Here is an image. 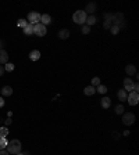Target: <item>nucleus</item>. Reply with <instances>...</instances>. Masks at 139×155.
Returning a JSON list of instances; mask_svg holds the SVG:
<instances>
[{
    "instance_id": "nucleus-30",
    "label": "nucleus",
    "mask_w": 139,
    "mask_h": 155,
    "mask_svg": "<svg viewBox=\"0 0 139 155\" xmlns=\"http://www.w3.org/2000/svg\"><path fill=\"white\" fill-rule=\"evenodd\" d=\"M82 33H84V35H88V33H91V26H88V25L82 26Z\"/></svg>"
},
{
    "instance_id": "nucleus-3",
    "label": "nucleus",
    "mask_w": 139,
    "mask_h": 155,
    "mask_svg": "<svg viewBox=\"0 0 139 155\" xmlns=\"http://www.w3.org/2000/svg\"><path fill=\"white\" fill-rule=\"evenodd\" d=\"M122 123L127 125V126H131L135 123V114H132V112H125L122 114Z\"/></svg>"
},
{
    "instance_id": "nucleus-33",
    "label": "nucleus",
    "mask_w": 139,
    "mask_h": 155,
    "mask_svg": "<svg viewBox=\"0 0 139 155\" xmlns=\"http://www.w3.org/2000/svg\"><path fill=\"white\" fill-rule=\"evenodd\" d=\"M0 155H8V152L6 150H0Z\"/></svg>"
},
{
    "instance_id": "nucleus-26",
    "label": "nucleus",
    "mask_w": 139,
    "mask_h": 155,
    "mask_svg": "<svg viewBox=\"0 0 139 155\" xmlns=\"http://www.w3.org/2000/svg\"><path fill=\"white\" fill-rule=\"evenodd\" d=\"M99 85H102V83H100V78H97V76H96V78H93V79H92V86H93V87H97Z\"/></svg>"
},
{
    "instance_id": "nucleus-10",
    "label": "nucleus",
    "mask_w": 139,
    "mask_h": 155,
    "mask_svg": "<svg viewBox=\"0 0 139 155\" xmlns=\"http://www.w3.org/2000/svg\"><path fill=\"white\" fill-rule=\"evenodd\" d=\"M8 62V53L6 50L0 49V64H7Z\"/></svg>"
},
{
    "instance_id": "nucleus-14",
    "label": "nucleus",
    "mask_w": 139,
    "mask_h": 155,
    "mask_svg": "<svg viewBox=\"0 0 139 155\" xmlns=\"http://www.w3.org/2000/svg\"><path fill=\"white\" fill-rule=\"evenodd\" d=\"M29 58H31V61H38L40 58V51L39 50H32L29 53Z\"/></svg>"
},
{
    "instance_id": "nucleus-8",
    "label": "nucleus",
    "mask_w": 139,
    "mask_h": 155,
    "mask_svg": "<svg viewBox=\"0 0 139 155\" xmlns=\"http://www.w3.org/2000/svg\"><path fill=\"white\" fill-rule=\"evenodd\" d=\"M134 80L131 79V78H125L124 79V90L127 91V93H131V91H134Z\"/></svg>"
},
{
    "instance_id": "nucleus-36",
    "label": "nucleus",
    "mask_w": 139,
    "mask_h": 155,
    "mask_svg": "<svg viewBox=\"0 0 139 155\" xmlns=\"http://www.w3.org/2000/svg\"><path fill=\"white\" fill-rule=\"evenodd\" d=\"M113 137L114 139H118V132H113Z\"/></svg>"
},
{
    "instance_id": "nucleus-39",
    "label": "nucleus",
    "mask_w": 139,
    "mask_h": 155,
    "mask_svg": "<svg viewBox=\"0 0 139 155\" xmlns=\"http://www.w3.org/2000/svg\"><path fill=\"white\" fill-rule=\"evenodd\" d=\"M0 46H2V42H0Z\"/></svg>"
},
{
    "instance_id": "nucleus-22",
    "label": "nucleus",
    "mask_w": 139,
    "mask_h": 155,
    "mask_svg": "<svg viewBox=\"0 0 139 155\" xmlns=\"http://www.w3.org/2000/svg\"><path fill=\"white\" fill-rule=\"evenodd\" d=\"M8 133V127H0V139H6Z\"/></svg>"
},
{
    "instance_id": "nucleus-4",
    "label": "nucleus",
    "mask_w": 139,
    "mask_h": 155,
    "mask_svg": "<svg viewBox=\"0 0 139 155\" xmlns=\"http://www.w3.org/2000/svg\"><path fill=\"white\" fill-rule=\"evenodd\" d=\"M26 21H28V24H31V25H36V24L40 22V14L36 13V11H31L29 14H28Z\"/></svg>"
},
{
    "instance_id": "nucleus-19",
    "label": "nucleus",
    "mask_w": 139,
    "mask_h": 155,
    "mask_svg": "<svg viewBox=\"0 0 139 155\" xmlns=\"http://www.w3.org/2000/svg\"><path fill=\"white\" fill-rule=\"evenodd\" d=\"M2 94H3V96H11V94H13V87L4 86L3 89H2Z\"/></svg>"
},
{
    "instance_id": "nucleus-6",
    "label": "nucleus",
    "mask_w": 139,
    "mask_h": 155,
    "mask_svg": "<svg viewBox=\"0 0 139 155\" xmlns=\"http://www.w3.org/2000/svg\"><path fill=\"white\" fill-rule=\"evenodd\" d=\"M127 101H128L129 105H136L139 103V94L136 91H131V93L127 96Z\"/></svg>"
},
{
    "instance_id": "nucleus-35",
    "label": "nucleus",
    "mask_w": 139,
    "mask_h": 155,
    "mask_svg": "<svg viewBox=\"0 0 139 155\" xmlns=\"http://www.w3.org/2000/svg\"><path fill=\"white\" fill-rule=\"evenodd\" d=\"M4 123H6V125H10V123H11V118H7V119H6V122H4Z\"/></svg>"
},
{
    "instance_id": "nucleus-25",
    "label": "nucleus",
    "mask_w": 139,
    "mask_h": 155,
    "mask_svg": "<svg viewBox=\"0 0 139 155\" xmlns=\"http://www.w3.org/2000/svg\"><path fill=\"white\" fill-rule=\"evenodd\" d=\"M7 144H8V141L6 139H0V150H6Z\"/></svg>"
},
{
    "instance_id": "nucleus-21",
    "label": "nucleus",
    "mask_w": 139,
    "mask_h": 155,
    "mask_svg": "<svg viewBox=\"0 0 139 155\" xmlns=\"http://www.w3.org/2000/svg\"><path fill=\"white\" fill-rule=\"evenodd\" d=\"M24 33H25V35H33V25L28 24V25L24 28Z\"/></svg>"
},
{
    "instance_id": "nucleus-17",
    "label": "nucleus",
    "mask_w": 139,
    "mask_h": 155,
    "mask_svg": "<svg viewBox=\"0 0 139 155\" xmlns=\"http://www.w3.org/2000/svg\"><path fill=\"white\" fill-rule=\"evenodd\" d=\"M86 25L88 26H92V25H95L96 22H97V19H96L95 15H89V17H86Z\"/></svg>"
},
{
    "instance_id": "nucleus-31",
    "label": "nucleus",
    "mask_w": 139,
    "mask_h": 155,
    "mask_svg": "<svg viewBox=\"0 0 139 155\" xmlns=\"http://www.w3.org/2000/svg\"><path fill=\"white\" fill-rule=\"evenodd\" d=\"M103 28H104V29H110V28H111V22H110V21H104V22H103Z\"/></svg>"
},
{
    "instance_id": "nucleus-28",
    "label": "nucleus",
    "mask_w": 139,
    "mask_h": 155,
    "mask_svg": "<svg viewBox=\"0 0 139 155\" xmlns=\"http://www.w3.org/2000/svg\"><path fill=\"white\" fill-rule=\"evenodd\" d=\"M110 32H111V35H117L118 32H120V28L116 25H111V28H110Z\"/></svg>"
},
{
    "instance_id": "nucleus-37",
    "label": "nucleus",
    "mask_w": 139,
    "mask_h": 155,
    "mask_svg": "<svg viewBox=\"0 0 139 155\" xmlns=\"http://www.w3.org/2000/svg\"><path fill=\"white\" fill-rule=\"evenodd\" d=\"M17 155H29V152H28V151H25V152H18Z\"/></svg>"
},
{
    "instance_id": "nucleus-24",
    "label": "nucleus",
    "mask_w": 139,
    "mask_h": 155,
    "mask_svg": "<svg viewBox=\"0 0 139 155\" xmlns=\"http://www.w3.org/2000/svg\"><path fill=\"white\" fill-rule=\"evenodd\" d=\"M17 25H18L20 28L24 29L26 25H28V21H26V19H22V18H21V19H18V21H17Z\"/></svg>"
},
{
    "instance_id": "nucleus-9",
    "label": "nucleus",
    "mask_w": 139,
    "mask_h": 155,
    "mask_svg": "<svg viewBox=\"0 0 139 155\" xmlns=\"http://www.w3.org/2000/svg\"><path fill=\"white\" fill-rule=\"evenodd\" d=\"M84 11L85 13H89L91 15H93V13L97 11V4L93 3V1H92V3H88L86 4V10H84Z\"/></svg>"
},
{
    "instance_id": "nucleus-18",
    "label": "nucleus",
    "mask_w": 139,
    "mask_h": 155,
    "mask_svg": "<svg viewBox=\"0 0 139 155\" xmlns=\"http://www.w3.org/2000/svg\"><path fill=\"white\" fill-rule=\"evenodd\" d=\"M68 36H70V31L68 29H61L59 32V37L60 39H68Z\"/></svg>"
},
{
    "instance_id": "nucleus-11",
    "label": "nucleus",
    "mask_w": 139,
    "mask_h": 155,
    "mask_svg": "<svg viewBox=\"0 0 139 155\" xmlns=\"http://www.w3.org/2000/svg\"><path fill=\"white\" fill-rule=\"evenodd\" d=\"M125 72H127V75L128 76H132V75H136V67L132 64H128L127 67H125Z\"/></svg>"
},
{
    "instance_id": "nucleus-16",
    "label": "nucleus",
    "mask_w": 139,
    "mask_h": 155,
    "mask_svg": "<svg viewBox=\"0 0 139 155\" xmlns=\"http://www.w3.org/2000/svg\"><path fill=\"white\" fill-rule=\"evenodd\" d=\"M118 98H120V101H127V96H128V93L124 90V89H120L117 93Z\"/></svg>"
},
{
    "instance_id": "nucleus-32",
    "label": "nucleus",
    "mask_w": 139,
    "mask_h": 155,
    "mask_svg": "<svg viewBox=\"0 0 139 155\" xmlns=\"http://www.w3.org/2000/svg\"><path fill=\"white\" fill-rule=\"evenodd\" d=\"M2 107H4V98H3V96H0V108Z\"/></svg>"
},
{
    "instance_id": "nucleus-5",
    "label": "nucleus",
    "mask_w": 139,
    "mask_h": 155,
    "mask_svg": "<svg viewBox=\"0 0 139 155\" xmlns=\"http://www.w3.org/2000/svg\"><path fill=\"white\" fill-rule=\"evenodd\" d=\"M33 33L36 35V36H45L46 33H48V29H46V26L43 25V24H36V25H33Z\"/></svg>"
},
{
    "instance_id": "nucleus-27",
    "label": "nucleus",
    "mask_w": 139,
    "mask_h": 155,
    "mask_svg": "<svg viewBox=\"0 0 139 155\" xmlns=\"http://www.w3.org/2000/svg\"><path fill=\"white\" fill-rule=\"evenodd\" d=\"M97 91H99L100 94H104V93H107V87L104 86V85H99V86H97Z\"/></svg>"
},
{
    "instance_id": "nucleus-13",
    "label": "nucleus",
    "mask_w": 139,
    "mask_h": 155,
    "mask_svg": "<svg viewBox=\"0 0 139 155\" xmlns=\"http://www.w3.org/2000/svg\"><path fill=\"white\" fill-rule=\"evenodd\" d=\"M51 22V17L49 14H43V15H40V24H43L45 26L48 25V24H50Z\"/></svg>"
},
{
    "instance_id": "nucleus-7",
    "label": "nucleus",
    "mask_w": 139,
    "mask_h": 155,
    "mask_svg": "<svg viewBox=\"0 0 139 155\" xmlns=\"http://www.w3.org/2000/svg\"><path fill=\"white\" fill-rule=\"evenodd\" d=\"M122 22H124V14H122V13H116V14H113V19H111V24H113V25L120 26Z\"/></svg>"
},
{
    "instance_id": "nucleus-23",
    "label": "nucleus",
    "mask_w": 139,
    "mask_h": 155,
    "mask_svg": "<svg viewBox=\"0 0 139 155\" xmlns=\"http://www.w3.org/2000/svg\"><path fill=\"white\" fill-rule=\"evenodd\" d=\"M15 68V65L13 62H7V64H4V71H7V72H13Z\"/></svg>"
},
{
    "instance_id": "nucleus-1",
    "label": "nucleus",
    "mask_w": 139,
    "mask_h": 155,
    "mask_svg": "<svg viewBox=\"0 0 139 155\" xmlns=\"http://www.w3.org/2000/svg\"><path fill=\"white\" fill-rule=\"evenodd\" d=\"M6 148H7L6 151H7L8 154H18V152H21V141L14 139V140L8 141V144Z\"/></svg>"
},
{
    "instance_id": "nucleus-20",
    "label": "nucleus",
    "mask_w": 139,
    "mask_h": 155,
    "mask_svg": "<svg viewBox=\"0 0 139 155\" xmlns=\"http://www.w3.org/2000/svg\"><path fill=\"white\" fill-rule=\"evenodd\" d=\"M124 105L122 104H118V105H116V108H114V112L117 114V115H121V114H124Z\"/></svg>"
},
{
    "instance_id": "nucleus-15",
    "label": "nucleus",
    "mask_w": 139,
    "mask_h": 155,
    "mask_svg": "<svg viewBox=\"0 0 139 155\" xmlns=\"http://www.w3.org/2000/svg\"><path fill=\"white\" fill-rule=\"evenodd\" d=\"M95 93H96V87H93V86H86L84 89V94H85V96H93Z\"/></svg>"
},
{
    "instance_id": "nucleus-12",
    "label": "nucleus",
    "mask_w": 139,
    "mask_h": 155,
    "mask_svg": "<svg viewBox=\"0 0 139 155\" xmlns=\"http://www.w3.org/2000/svg\"><path fill=\"white\" fill-rule=\"evenodd\" d=\"M100 105H102V108L107 109L110 105H111V100H110L109 97H103L102 100H100Z\"/></svg>"
},
{
    "instance_id": "nucleus-34",
    "label": "nucleus",
    "mask_w": 139,
    "mask_h": 155,
    "mask_svg": "<svg viewBox=\"0 0 139 155\" xmlns=\"http://www.w3.org/2000/svg\"><path fill=\"white\" fill-rule=\"evenodd\" d=\"M4 73V67H2V65H0V76L3 75Z\"/></svg>"
},
{
    "instance_id": "nucleus-29",
    "label": "nucleus",
    "mask_w": 139,
    "mask_h": 155,
    "mask_svg": "<svg viewBox=\"0 0 139 155\" xmlns=\"http://www.w3.org/2000/svg\"><path fill=\"white\" fill-rule=\"evenodd\" d=\"M111 19H113V13H106V14H104V21L111 22ZM111 25H113V24H111Z\"/></svg>"
},
{
    "instance_id": "nucleus-2",
    "label": "nucleus",
    "mask_w": 139,
    "mask_h": 155,
    "mask_svg": "<svg viewBox=\"0 0 139 155\" xmlns=\"http://www.w3.org/2000/svg\"><path fill=\"white\" fill-rule=\"evenodd\" d=\"M73 21L75 22V24H78V25H82V24H85V21H86V13H85L84 10H78L74 13L73 15Z\"/></svg>"
},
{
    "instance_id": "nucleus-38",
    "label": "nucleus",
    "mask_w": 139,
    "mask_h": 155,
    "mask_svg": "<svg viewBox=\"0 0 139 155\" xmlns=\"http://www.w3.org/2000/svg\"><path fill=\"white\" fill-rule=\"evenodd\" d=\"M11 115H13V112L8 111V112H7V116H8V118H11Z\"/></svg>"
}]
</instances>
